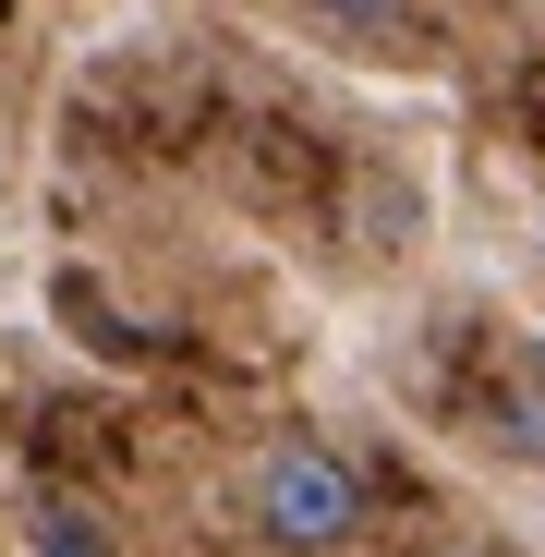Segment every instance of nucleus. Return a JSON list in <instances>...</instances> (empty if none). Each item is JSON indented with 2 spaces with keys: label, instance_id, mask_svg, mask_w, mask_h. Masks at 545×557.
<instances>
[{
  "label": "nucleus",
  "instance_id": "obj_1",
  "mask_svg": "<svg viewBox=\"0 0 545 557\" xmlns=\"http://www.w3.org/2000/svg\"><path fill=\"white\" fill-rule=\"evenodd\" d=\"M243 521H255V545H280V557H351L363 533H376V473H363L339 436L280 424L243 460Z\"/></svg>",
  "mask_w": 545,
  "mask_h": 557
},
{
  "label": "nucleus",
  "instance_id": "obj_2",
  "mask_svg": "<svg viewBox=\"0 0 545 557\" xmlns=\"http://www.w3.org/2000/svg\"><path fill=\"white\" fill-rule=\"evenodd\" d=\"M304 13H315L327 37H351V49H412L424 0H304Z\"/></svg>",
  "mask_w": 545,
  "mask_h": 557
},
{
  "label": "nucleus",
  "instance_id": "obj_3",
  "mask_svg": "<svg viewBox=\"0 0 545 557\" xmlns=\"http://www.w3.org/2000/svg\"><path fill=\"white\" fill-rule=\"evenodd\" d=\"M533 110H545V98H533Z\"/></svg>",
  "mask_w": 545,
  "mask_h": 557
}]
</instances>
